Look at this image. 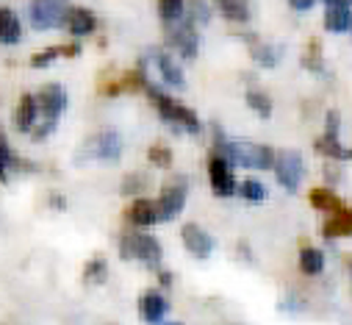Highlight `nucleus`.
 <instances>
[{
	"mask_svg": "<svg viewBox=\"0 0 352 325\" xmlns=\"http://www.w3.org/2000/svg\"><path fill=\"white\" fill-rule=\"evenodd\" d=\"M214 150L225 156L230 165L247 167V170H275V156L278 150L255 142H233L225 136V131L214 123Z\"/></svg>",
	"mask_w": 352,
	"mask_h": 325,
	"instance_id": "f257e3e1",
	"label": "nucleus"
},
{
	"mask_svg": "<svg viewBox=\"0 0 352 325\" xmlns=\"http://www.w3.org/2000/svg\"><path fill=\"white\" fill-rule=\"evenodd\" d=\"M144 92H147V98L155 103L161 120L169 123L172 128H181V131H189V134H200V131H203L200 117H197L189 106H184L181 101H175L172 95H166L161 87H155V84H150V81H147Z\"/></svg>",
	"mask_w": 352,
	"mask_h": 325,
	"instance_id": "f03ea898",
	"label": "nucleus"
},
{
	"mask_svg": "<svg viewBox=\"0 0 352 325\" xmlns=\"http://www.w3.org/2000/svg\"><path fill=\"white\" fill-rule=\"evenodd\" d=\"M120 256L122 259H136L153 270H161V256H164V248L161 242L147 233V231H122L120 233Z\"/></svg>",
	"mask_w": 352,
	"mask_h": 325,
	"instance_id": "7ed1b4c3",
	"label": "nucleus"
},
{
	"mask_svg": "<svg viewBox=\"0 0 352 325\" xmlns=\"http://www.w3.org/2000/svg\"><path fill=\"white\" fill-rule=\"evenodd\" d=\"M186 198H189V178L186 176H172L161 184V192L155 198L158 203V211H161V220H175L184 206H186Z\"/></svg>",
	"mask_w": 352,
	"mask_h": 325,
	"instance_id": "20e7f679",
	"label": "nucleus"
},
{
	"mask_svg": "<svg viewBox=\"0 0 352 325\" xmlns=\"http://www.w3.org/2000/svg\"><path fill=\"white\" fill-rule=\"evenodd\" d=\"M275 176L283 189L297 192L305 178V158L300 150H278L275 156Z\"/></svg>",
	"mask_w": 352,
	"mask_h": 325,
	"instance_id": "39448f33",
	"label": "nucleus"
},
{
	"mask_svg": "<svg viewBox=\"0 0 352 325\" xmlns=\"http://www.w3.org/2000/svg\"><path fill=\"white\" fill-rule=\"evenodd\" d=\"M166 42L178 50L184 59H195L200 50V34H197V23L186 14L181 23L166 25Z\"/></svg>",
	"mask_w": 352,
	"mask_h": 325,
	"instance_id": "423d86ee",
	"label": "nucleus"
},
{
	"mask_svg": "<svg viewBox=\"0 0 352 325\" xmlns=\"http://www.w3.org/2000/svg\"><path fill=\"white\" fill-rule=\"evenodd\" d=\"M208 178H211V189H214V195H219V198H230V195H236L233 165H230L225 156H219L217 150H211V156H208Z\"/></svg>",
	"mask_w": 352,
	"mask_h": 325,
	"instance_id": "0eeeda50",
	"label": "nucleus"
},
{
	"mask_svg": "<svg viewBox=\"0 0 352 325\" xmlns=\"http://www.w3.org/2000/svg\"><path fill=\"white\" fill-rule=\"evenodd\" d=\"M69 6L67 3H58V0H36V3H28V17L36 28H56V25H64V17H67Z\"/></svg>",
	"mask_w": 352,
	"mask_h": 325,
	"instance_id": "6e6552de",
	"label": "nucleus"
},
{
	"mask_svg": "<svg viewBox=\"0 0 352 325\" xmlns=\"http://www.w3.org/2000/svg\"><path fill=\"white\" fill-rule=\"evenodd\" d=\"M36 103H39V120L58 123V117L67 109V90L61 84H45L36 92Z\"/></svg>",
	"mask_w": 352,
	"mask_h": 325,
	"instance_id": "1a4fd4ad",
	"label": "nucleus"
},
{
	"mask_svg": "<svg viewBox=\"0 0 352 325\" xmlns=\"http://www.w3.org/2000/svg\"><path fill=\"white\" fill-rule=\"evenodd\" d=\"M181 239H184L186 251H189L195 259H208V256L214 253V236H211L203 225H197V222H186V225L181 228Z\"/></svg>",
	"mask_w": 352,
	"mask_h": 325,
	"instance_id": "9d476101",
	"label": "nucleus"
},
{
	"mask_svg": "<svg viewBox=\"0 0 352 325\" xmlns=\"http://www.w3.org/2000/svg\"><path fill=\"white\" fill-rule=\"evenodd\" d=\"M324 28L333 34L352 31V0H327L324 3Z\"/></svg>",
	"mask_w": 352,
	"mask_h": 325,
	"instance_id": "9b49d317",
	"label": "nucleus"
},
{
	"mask_svg": "<svg viewBox=\"0 0 352 325\" xmlns=\"http://www.w3.org/2000/svg\"><path fill=\"white\" fill-rule=\"evenodd\" d=\"M161 220V211H158V203L150 200V198H136L128 209V222L133 231H144L150 225H155Z\"/></svg>",
	"mask_w": 352,
	"mask_h": 325,
	"instance_id": "f8f14e48",
	"label": "nucleus"
},
{
	"mask_svg": "<svg viewBox=\"0 0 352 325\" xmlns=\"http://www.w3.org/2000/svg\"><path fill=\"white\" fill-rule=\"evenodd\" d=\"M122 136H120V131H100V134H95V139L89 142V150L98 156V158H103V161H120V156H122Z\"/></svg>",
	"mask_w": 352,
	"mask_h": 325,
	"instance_id": "ddd939ff",
	"label": "nucleus"
},
{
	"mask_svg": "<svg viewBox=\"0 0 352 325\" xmlns=\"http://www.w3.org/2000/svg\"><path fill=\"white\" fill-rule=\"evenodd\" d=\"M64 28L72 34V36H86L98 28V14L86 6H69L67 17H64Z\"/></svg>",
	"mask_w": 352,
	"mask_h": 325,
	"instance_id": "4468645a",
	"label": "nucleus"
},
{
	"mask_svg": "<svg viewBox=\"0 0 352 325\" xmlns=\"http://www.w3.org/2000/svg\"><path fill=\"white\" fill-rule=\"evenodd\" d=\"M153 61H155L161 78L166 81L169 87H175V90H184V87H186V75H184L181 64L172 59V53H166V50H153Z\"/></svg>",
	"mask_w": 352,
	"mask_h": 325,
	"instance_id": "2eb2a0df",
	"label": "nucleus"
},
{
	"mask_svg": "<svg viewBox=\"0 0 352 325\" xmlns=\"http://www.w3.org/2000/svg\"><path fill=\"white\" fill-rule=\"evenodd\" d=\"M166 311H169V300L158 289H147L139 297V314H142V319H147L153 325H161V319H164Z\"/></svg>",
	"mask_w": 352,
	"mask_h": 325,
	"instance_id": "dca6fc26",
	"label": "nucleus"
},
{
	"mask_svg": "<svg viewBox=\"0 0 352 325\" xmlns=\"http://www.w3.org/2000/svg\"><path fill=\"white\" fill-rule=\"evenodd\" d=\"M39 120V103H36V95L34 92H25L14 109V128L17 131H34Z\"/></svg>",
	"mask_w": 352,
	"mask_h": 325,
	"instance_id": "f3484780",
	"label": "nucleus"
},
{
	"mask_svg": "<svg viewBox=\"0 0 352 325\" xmlns=\"http://www.w3.org/2000/svg\"><path fill=\"white\" fill-rule=\"evenodd\" d=\"M20 39H23V23H20L17 12L9 6H0V42L14 45Z\"/></svg>",
	"mask_w": 352,
	"mask_h": 325,
	"instance_id": "a211bd4d",
	"label": "nucleus"
},
{
	"mask_svg": "<svg viewBox=\"0 0 352 325\" xmlns=\"http://www.w3.org/2000/svg\"><path fill=\"white\" fill-rule=\"evenodd\" d=\"M322 233H324L327 239H336V236H352V211H346V209L336 211V217H330V220L324 222Z\"/></svg>",
	"mask_w": 352,
	"mask_h": 325,
	"instance_id": "6ab92c4d",
	"label": "nucleus"
},
{
	"mask_svg": "<svg viewBox=\"0 0 352 325\" xmlns=\"http://www.w3.org/2000/svg\"><path fill=\"white\" fill-rule=\"evenodd\" d=\"M186 14H189V9H186L184 0H161V3H158V20H161L164 25L181 23Z\"/></svg>",
	"mask_w": 352,
	"mask_h": 325,
	"instance_id": "aec40b11",
	"label": "nucleus"
},
{
	"mask_svg": "<svg viewBox=\"0 0 352 325\" xmlns=\"http://www.w3.org/2000/svg\"><path fill=\"white\" fill-rule=\"evenodd\" d=\"M314 147L319 150V153H324L330 161H341V158H352V150H346L344 145H341V139H336V136H327V134H322L316 142H314Z\"/></svg>",
	"mask_w": 352,
	"mask_h": 325,
	"instance_id": "412c9836",
	"label": "nucleus"
},
{
	"mask_svg": "<svg viewBox=\"0 0 352 325\" xmlns=\"http://www.w3.org/2000/svg\"><path fill=\"white\" fill-rule=\"evenodd\" d=\"M300 270H302L305 275H319V273L324 270V253H322L319 248L305 245V248L300 251Z\"/></svg>",
	"mask_w": 352,
	"mask_h": 325,
	"instance_id": "4be33fe9",
	"label": "nucleus"
},
{
	"mask_svg": "<svg viewBox=\"0 0 352 325\" xmlns=\"http://www.w3.org/2000/svg\"><path fill=\"white\" fill-rule=\"evenodd\" d=\"M311 206L314 209H322V211H341L344 209L341 200H338V195L333 189H327V187L311 189Z\"/></svg>",
	"mask_w": 352,
	"mask_h": 325,
	"instance_id": "5701e85b",
	"label": "nucleus"
},
{
	"mask_svg": "<svg viewBox=\"0 0 352 325\" xmlns=\"http://www.w3.org/2000/svg\"><path fill=\"white\" fill-rule=\"evenodd\" d=\"M106 278H109V262H106V256H92L89 262L83 264V281L103 284Z\"/></svg>",
	"mask_w": 352,
	"mask_h": 325,
	"instance_id": "b1692460",
	"label": "nucleus"
},
{
	"mask_svg": "<svg viewBox=\"0 0 352 325\" xmlns=\"http://www.w3.org/2000/svg\"><path fill=\"white\" fill-rule=\"evenodd\" d=\"M217 9H219L222 17L233 20V23H247L250 20V6L241 3V0H219Z\"/></svg>",
	"mask_w": 352,
	"mask_h": 325,
	"instance_id": "393cba45",
	"label": "nucleus"
},
{
	"mask_svg": "<svg viewBox=\"0 0 352 325\" xmlns=\"http://www.w3.org/2000/svg\"><path fill=\"white\" fill-rule=\"evenodd\" d=\"M14 161H17V153L12 150L6 134L0 131V184H6V181H9V170L14 167Z\"/></svg>",
	"mask_w": 352,
	"mask_h": 325,
	"instance_id": "a878e982",
	"label": "nucleus"
},
{
	"mask_svg": "<svg viewBox=\"0 0 352 325\" xmlns=\"http://www.w3.org/2000/svg\"><path fill=\"white\" fill-rule=\"evenodd\" d=\"M283 56V48L280 45H252V59L263 67H275Z\"/></svg>",
	"mask_w": 352,
	"mask_h": 325,
	"instance_id": "bb28decb",
	"label": "nucleus"
},
{
	"mask_svg": "<svg viewBox=\"0 0 352 325\" xmlns=\"http://www.w3.org/2000/svg\"><path fill=\"white\" fill-rule=\"evenodd\" d=\"M244 101H247V106L255 109L261 117H270V114H272V98H270L267 92H261V90H247Z\"/></svg>",
	"mask_w": 352,
	"mask_h": 325,
	"instance_id": "cd10ccee",
	"label": "nucleus"
},
{
	"mask_svg": "<svg viewBox=\"0 0 352 325\" xmlns=\"http://www.w3.org/2000/svg\"><path fill=\"white\" fill-rule=\"evenodd\" d=\"M302 64H305L311 72H324V59H322V45H319V39H311V42H308L305 56H302Z\"/></svg>",
	"mask_w": 352,
	"mask_h": 325,
	"instance_id": "c85d7f7f",
	"label": "nucleus"
},
{
	"mask_svg": "<svg viewBox=\"0 0 352 325\" xmlns=\"http://www.w3.org/2000/svg\"><path fill=\"white\" fill-rule=\"evenodd\" d=\"M239 192H241V198L250 200V203H261L263 198H267V187H263L258 178H244L241 187H239Z\"/></svg>",
	"mask_w": 352,
	"mask_h": 325,
	"instance_id": "c756f323",
	"label": "nucleus"
},
{
	"mask_svg": "<svg viewBox=\"0 0 352 325\" xmlns=\"http://www.w3.org/2000/svg\"><path fill=\"white\" fill-rule=\"evenodd\" d=\"M147 187H150V178H147L144 173H131V176L122 178L120 192H122V195H139V192H144Z\"/></svg>",
	"mask_w": 352,
	"mask_h": 325,
	"instance_id": "7c9ffc66",
	"label": "nucleus"
},
{
	"mask_svg": "<svg viewBox=\"0 0 352 325\" xmlns=\"http://www.w3.org/2000/svg\"><path fill=\"white\" fill-rule=\"evenodd\" d=\"M147 158H150V165L155 167H172V150L166 145H150L147 147Z\"/></svg>",
	"mask_w": 352,
	"mask_h": 325,
	"instance_id": "2f4dec72",
	"label": "nucleus"
},
{
	"mask_svg": "<svg viewBox=\"0 0 352 325\" xmlns=\"http://www.w3.org/2000/svg\"><path fill=\"white\" fill-rule=\"evenodd\" d=\"M61 56V45H50V48H45L42 53H34L31 56V67H47L53 59H58Z\"/></svg>",
	"mask_w": 352,
	"mask_h": 325,
	"instance_id": "473e14b6",
	"label": "nucleus"
},
{
	"mask_svg": "<svg viewBox=\"0 0 352 325\" xmlns=\"http://www.w3.org/2000/svg\"><path fill=\"white\" fill-rule=\"evenodd\" d=\"M53 128H56V123H50V120H39L36 125H34V131H31V139H47V134H53Z\"/></svg>",
	"mask_w": 352,
	"mask_h": 325,
	"instance_id": "72a5a7b5",
	"label": "nucleus"
},
{
	"mask_svg": "<svg viewBox=\"0 0 352 325\" xmlns=\"http://www.w3.org/2000/svg\"><path fill=\"white\" fill-rule=\"evenodd\" d=\"M189 17H192L195 23H208V17H211L208 3H195V6L189 9Z\"/></svg>",
	"mask_w": 352,
	"mask_h": 325,
	"instance_id": "f704fd0d",
	"label": "nucleus"
},
{
	"mask_svg": "<svg viewBox=\"0 0 352 325\" xmlns=\"http://www.w3.org/2000/svg\"><path fill=\"white\" fill-rule=\"evenodd\" d=\"M78 53H80V45H78V42L61 45V56H78Z\"/></svg>",
	"mask_w": 352,
	"mask_h": 325,
	"instance_id": "c9c22d12",
	"label": "nucleus"
},
{
	"mask_svg": "<svg viewBox=\"0 0 352 325\" xmlns=\"http://www.w3.org/2000/svg\"><path fill=\"white\" fill-rule=\"evenodd\" d=\"M314 6V0H292V9H297V12H308Z\"/></svg>",
	"mask_w": 352,
	"mask_h": 325,
	"instance_id": "e433bc0d",
	"label": "nucleus"
},
{
	"mask_svg": "<svg viewBox=\"0 0 352 325\" xmlns=\"http://www.w3.org/2000/svg\"><path fill=\"white\" fill-rule=\"evenodd\" d=\"M50 200H53V203H50L53 209H67V198H64V195H56V192H53Z\"/></svg>",
	"mask_w": 352,
	"mask_h": 325,
	"instance_id": "4c0bfd02",
	"label": "nucleus"
},
{
	"mask_svg": "<svg viewBox=\"0 0 352 325\" xmlns=\"http://www.w3.org/2000/svg\"><path fill=\"white\" fill-rule=\"evenodd\" d=\"M158 281H161V286H169L172 284V273L169 270H158Z\"/></svg>",
	"mask_w": 352,
	"mask_h": 325,
	"instance_id": "58836bf2",
	"label": "nucleus"
},
{
	"mask_svg": "<svg viewBox=\"0 0 352 325\" xmlns=\"http://www.w3.org/2000/svg\"><path fill=\"white\" fill-rule=\"evenodd\" d=\"M161 325H184V322H161Z\"/></svg>",
	"mask_w": 352,
	"mask_h": 325,
	"instance_id": "ea45409f",
	"label": "nucleus"
},
{
	"mask_svg": "<svg viewBox=\"0 0 352 325\" xmlns=\"http://www.w3.org/2000/svg\"><path fill=\"white\" fill-rule=\"evenodd\" d=\"M349 275H352V259H349Z\"/></svg>",
	"mask_w": 352,
	"mask_h": 325,
	"instance_id": "a19ab883",
	"label": "nucleus"
}]
</instances>
